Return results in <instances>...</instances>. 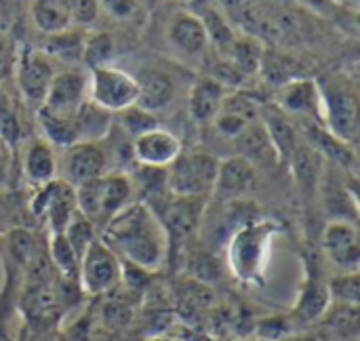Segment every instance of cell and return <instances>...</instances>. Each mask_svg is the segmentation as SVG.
<instances>
[{
	"instance_id": "obj_11",
	"label": "cell",
	"mask_w": 360,
	"mask_h": 341,
	"mask_svg": "<svg viewBox=\"0 0 360 341\" xmlns=\"http://www.w3.org/2000/svg\"><path fill=\"white\" fill-rule=\"evenodd\" d=\"M331 295L327 278L314 257H304V281L300 285L291 319L295 325H316L329 310Z\"/></svg>"
},
{
	"instance_id": "obj_18",
	"label": "cell",
	"mask_w": 360,
	"mask_h": 341,
	"mask_svg": "<svg viewBox=\"0 0 360 341\" xmlns=\"http://www.w3.org/2000/svg\"><path fill=\"white\" fill-rule=\"evenodd\" d=\"M21 173L27 184L42 188L59 177V154L40 135L30 137L21 148Z\"/></svg>"
},
{
	"instance_id": "obj_22",
	"label": "cell",
	"mask_w": 360,
	"mask_h": 341,
	"mask_svg": "<svg viewBox=\"0 0 360 341\" xmlns=\"http://www.w3.org/2000/svg\"><path fill=\"white\" fill-rule=\"evenodd\" d=\"M30 17L38 32L53 36L72 27L70 0H30Z\"/></svg>"
},
{
	"instance_id": "obj_13",
	"label": "cell",
	"mask_w": 360,
	"mask_h": 341,
	"mask_svg": "<svg viewBox=\"0 0 360 341\" xmlns=\"http://www.w3.org/2000/svg\"><path fill=\"white\" fill-rule=\"evenodd\" d=\"M86 99H89V72L82 67H70L53 76L40 108L57 116H74L76 110Z\"/></svg>"
},
{
	"instance_id": "obj_41",
	"label": "cell",
	"mask_w": 360,
	"mask_h": 341,
	"mask_svg": "<svg viewBox=\"0 0 360 341\" xmlns=\"http://www.w3.org/2000/svg\"><path fill=\"white\" fill-rule=\"evenodd\" d=\"M143 341H190L181 335H152V337H146Z\"/></svg>"
},
{
	"instance_id": "obj_4",
	"label": "cell",
	"mask_w": 360,
	"mask_h": 341,
	"mask_svg": "<svg viewBox=\"0 0 360 341\" xmlns=\"http://www.w3.org/2000/svg\"><path fill=\"white\" fill-rule=\"evenodd\" d=\"M89 99L110 114H120L139 101V80L112 63L89 70Z\"/></svg>"
},
{
	"instance_id": "obj_25",
	"label": "cell",
	"mask_w": 360,
	"mask_h": 341,
	"mask_svg": "<svg viewBox=\"0 0 360 341\" xmlns=\"http://www.w3.org/2000/svg\"><path fill=\"white\" fill-rule=\"evenodd\" d=\"M137 80H139L137 105H141L143 110L154 112V114L171 105V101L175 97V82L171 80L169 74L148 72L143 78H137Z\"/></svg>"
},
{
	"instance_id": "obj_34",
	"label": "cell",
	"mask_w": 360,
	"mask_h": 341,
	"mask_svg": "<svg viewBox=\"0 0 360 341\" xmlns=\"http://www.w3.org/2000/svg\"><path fill=\"white\" fill-rule=\"evenodd\" d=\"M198 17L202 19L205 27H207V34H209V42L215 44L221 53H228V49L232 46L236 34L234 30L230 27V23L226 21V17L215 11V8H209L205 13H198Z\"/></svg>"
},
{
	"instance_id": "obj_20",
	"label": "cell",
	"mask_w": 360,
	"mask_h": 341,
	"mask_svg": "<svg viewBox=\"0 0 360 341\" xmlns=\"http://www.w3.org/2000/svg\"><path fill=\"white\" fill-rule=\"evenodd\" d=\"M228 91L226 84H221L213 76H200L190 89V99H188V110L190 116L198 124H209L217 116Z\"/></svg>"
},
{
	"instance_id": "obj_32",
	"label": "cell",
	"mask_w": 360,
	"mask_h": 341,
	"mask_svg": "<svg viewBox=\"0 0 360 341\" xmlns=\"http://www.w3.org/2000/svg\"><path fill=\"white\" fill-rule=\"evenodd\" d=\"M116 53V42L108 32H91L84 34V44H82V63L93 70L108 65Z\"/></svg>"
},
{
	"instance_id": "obj_33",
	"label": "cell",
	"mask_w": 360,
	"mask_h": 341,
	"mask_svg": "<svg viewBox=\"0 0 360 341\" xmlns=\"http://www.w3.org/2000/svg\"><path fill=\"white\" fill-rule=\"evenodd\" d=\"M295 327L291 314H270L255 323L253 333L257 341H285L295 333Z\"/></svg>"
},
{
	"instance_id": "obj_23",
	"label": "cell",
	"mask_w": 360,
	"mask_h": 341,
	"mask_svg": "<svg viewBox=\"0 0 360 341\" xmlns=\"http://www.w3.org/2000/svg\"><path fill=\"white\" fill-rule=\"evenodd\" d=\"M323 160L325 158L314 150V146H302V143L297 146V150L289 158L291 171H293L300 188L304 190V196L319 192V186L323 181V173H325Z\"/></svg>"
},
{
	"instance_id": "obj_1",
	"label": "cell",
	"mask_w": 360,
	"mask_h": 341,
	"mask_svg": "<svg viewBox=\"0 0 360 341\" xmlns=\"http://www.w3.org/2000/svg\"><path fill=\"white\" fill-rule=\"evenodd\" d=\"M99 238L122 262L150 274L158 272L171 253L169 234L160 217L146 202H131L116 213L101 228Z\"/></svg>"
},
{
	"instance_id": "obj_14",
	"label": "cell",
	"mask_w": 360,
	"mask_h": 341,
	"mask_svg": "<svg viewBox=\"0 0 360 341\" xmlns=\"http://www.w3.org/2000/svg\"><path fill=\"white\" fill-rule=\"evenodd\" d=\"M276 108L289 118L297 116L323 124V95L321 84L312 78H291L278 86Z\"/></svg>"
},
{
	"instance_id": "obj_38",
	"label": "cell",
	"mask_w": 360,
	"mask_h": 341,
	"mask_svg": "<svg viewBox=\"0 0 360 341\" xmlns=\"http://www.w3.org/2000/svg\"><path fill=\"white\" fill-rule=\"evenodd\" d=\"M99 8L116 21H131L139 13V0H97Z\"/></svg>"
},
{
	"instance_id": "obj_10",
	"label": "cell",
	"mask_w": 360,
	"mask_h": 341,
	"mask_svg": "<svg viewBox=\"0 0 360 341\" xmlns=\"http://www.w3.org/2000/svg\"><path fill=\"white\" fill-rule=\"evenodd\" d=\"M110 173V154L101 141H78L59 156V179L78 188L95 177Z\"/></svg>"
},
{
	"instance_id": "obj_3",
	"label": "cell",
	"mask_w": 360,
	"mask_h": 341,
	"mask_svg": "<svg viewBox=\"0 0 360 341\" xmlns=\"http://www.w3.org/2000/svg\"><path fill=\"white\" fill-rule=\"evenodd\" d=\"M74 190L78 213L101 230L116 213L133 202L135 181L127 173H105Z\"/></svg>"
},
{
	"instance_id": "obj_2",
	"label": "cell",
	"mask_w": 360,
	"mask_h": 341,
	"mask_svg": "<svg viewBox=\"0 0 360 341\" xmlns=\"http://www.w3.org/2000/svg\"><path fill=\"white\" fill-rule=\"evenodd\" d=\"M283 232L276 219H257L240 226L226 245L230 274L245 287H262L272 257L274 238Z\"/></svg>"
},
{
	"instance_id": "obj_21",
	"label": "cell",
	"mask_w": 360,
	"mask_h": 341,
	"mask_svg": "<svg viewBox=\"0 0 360 341\" xmlns=\"http://www.w3.org/2000/svg\"><path fill=\"white\" fill-rule=\"evenodd\" d=\"M259 120L268 133V139L276 152V158L281 160H289L293 156V152L297 150L300 141H297V133L295 127L291 122V118L281 112L276 105H266L259 110Z\"/></svg>"
},
{
	"instance_id": "obj_16",
	"label": "cell",
	"mask_w": 360,
	"mask_h": 341,
	"mask_svg": "<svg viewBox=\"0 0 360 341\" xmlns=\"http://www.w3.org/2000/svg\"><path fill=\"white\" fill-rule=\"evenodd\" d=\"M255 181H257V167L243 156H230L219 160L211 194L215 196V200L228 205L249 194Z\"/></svg>"
},
{
	"instance_id": "obj_36",
	"label": "cell",
	"mask_w": 360,
	"mask_h": 341,
	"mask_svg": "<svg viewBox=\"0 0 360 341\" xmlns=\"http://www.w3.org/2000/svg\"><path fill=\"white\" fill-rule=\"evenodd\" d=\"M120 116V124H122V131L127 135H131V139H135L137 135L150 131V129H156L160 127L158 124V116L154 112H148L143 110L141 105H133L124 112L118 114Z\"/></svg>"
},
{
	"instance_id": "obj_26",
	"label": "cell",
	"mask_w": 360,
	"mask_h": 341,
	"mask_svg": "<svg viewBox=\"0 0 360 341\" xmlns=\"http://www.w3.org/2000/svg\"><path fill=\"white\" fill-rule=\"evenodd\" d=\"M323 333L331 341H356L359 335V306L331 304L327 314L319 321Z\"/></svg>"
},
{
	"instance_id": "obj_29",
	"label": "cell",
	"mask_w": 360,
	"mask_h": 341,
	"mask_svg": "<svg viewBox=\"0 0 360 341\" xmlns=\"http://www.w3.org/2000/svg\"><path fill=\"white\" fill-rule=\"evenodd\" d=\"M82 44L84 34L80 30H65L53 36H46V42L40 46L51 59H59L65 63H80L82 61Z\"/></svg>"
},
{
	"instance_id": "obj_9",
	"label": "cell",
	"mask_w": 360,
	"mask_h": 341,
	"mask_svg": "<svg viewBox=\"0 0 360 341\" xmlns=\"http://www.w3.org/2000/svg\"><path fill=\"white\" fill-rule=\"evenodd\" d=\"M323 95V127L340 141L354 146L359 135V99L356 93L342 86H321Z\"/></svg>"
},
{
	"instance_id": "obj_8",
	"label": "cell",
	"mask_w": 360,
	"mask_h": 341,
	"mask_svg": "<svg viewBox=\"0 0 360 341\" xmlns=\"http://www.w3.org/2000/svg\"><path fill=\"white\" fill-rule=\"evenodd\" d=\"M30 211L34 217H38L49 226L51 234H63L70 221L74 219V215L78 213L76 190L57 177L51 184L36 188L30 200Z\"/></svg>"
},
{
	"instance_id": "obj_43",
	"label": "cell",
	"mask_w": 360,
	"mask_h": 341,
	"mask_svg": "<svg viewBox=\"0 0 360 341\" xmlns=\"http://www.w3.org/2000/svg\"><path fill=\"white\" fill-rule=\"evenodd\" d=\"M200 341H221V340H217V337H211V335H207V337H202Z\"/></svg>"
},
{
	"instance_id": "obj_35",
	"label": "cell",
	"mask_w": 360,
	"mask_h": 341,
	"mask_svg": "<svg viewBox=\"0 0 360 341\" xmlns=\"http://www.w3.org/2000/svg\"><path fill=\"white\" fill-rule=\"evenodd\" d=\"M329 285V295L331 304H348V306H359L360 281L359 272H346V274H335Z\"/></svg>"
},
{
	"instance_id": "obj_24",
	"label": "cell",
	"mask_w": 360,
	"mask_h": 341,
	"mask_svg": "<svg viewBox=\"0 0 360 341\" xmlns=\"http://www.w3.org/2000/svg\"><path fill=\"white\" fill-rule=\"evenodd\" d=\"M72 118L76 124L78 141H103L110 135L114 122V114L99 108L91 99H86Z\"/></svg>"
},
{
	"instance_id": "obj_7",
	"label": "cell",
	"mask_w": 360,
	"mask_h": 341,
	"mask_svg": "<svg viewBox=\"0 0 360 341\" xmlns=\"http://www.w3.org/2000/svg\"><path fill=\"white\" fill-rule=\"evenodd\" d=\"M55 74V63L46 53H42V49L34 44H23L19 49L15 57V80L27 105L36 110L42 105Z\"/></svg>"
},
{
	"instance_id": "obj_44",
	"label": "cell",
	"mask_w": 360,
	"mask_h": 341,
	"mask_svg": "<svg viewBox=\"0 0 360 341\" xmlns=\"http://www.w3.org/2000/svg\"><path fill=\"white\" fill-rule=\"evenodd\" d=\"M329 2H333V4H340V2H346V0H329Z\"/></svg>"
},
{
	"instance_id": "obj_15",
	"label": "cell",
	"mask_w": 360,
	"mask_h": 341,
	"mask_svg": "<svg viewBox=\"0 0 360 341\" xmlns=\"http://www.w3.org/2000/svg\"><path fill=\"white\" fill-rule=\"evenodd\" d=\"M181 152V139L165 127L150 129L131 141V156L139 167L169 169Z\"/></svg>"
},
{
	"instance_id": "obj_5",
	"label": "cell",
	"mask_w": 360,
	"mask_h": 341,
	"mask_svg": "<svg viewBox=\"0 0 360 341\" xmlns=\"http://www.w3.org/2000/svg\"><path fill=\"white\" fill-rule=\"evenodd\" d=\"M219 158L209 152L179 154V158L167 169V188L171 196L205 198L211 194Z\"/></svg>"
},
{
	"instance_id": "obj_17",
	"label": "cell",
	"mask_w": 360,
	"mask_h": 341,
	"mask_svg": "<svg viewBox=\"0 0 360 341\" xmlns=\"http://www.w3.org/2000/svg\"><path fill=\"white\" fill-rule=\"evenodd\" d=\"M167 40L175 53L190 59L202 57L211 46L202 19L192 11H179L171 17L167 25Z\"/></svg>"
},
{
	"instance_id": "obj_30",
	"label": "cell",
	"mask_w": 360,
	"mask_h": 341,
	"mask_svg": "<svg viewBox=\"0 0 360 341\" xmlns=\"http://www.w3.org/2000/svg\"><path fill=\"white\" fill-rule=\"evenodd\" d=\"M49 259L55 268V272L63 281H76L78 283V266L80 259L72 245L68 243L65 234H51L49 238Z\"/></svg>"
},
{
	"instance_id": "obj_6",
	"label": "cell",
	"mask_w": 360,
	"mask_h": 341,
	"mask_svg": "<svg viewBox=\"0 0 360 341\" xmlns=\"http://www.w3.org/2000/svg\"><path fill=\"white\" fill-rule=\"evenodd\" d=\"M78 285L84 295H105L122 285V259L97 236L80 257Z\"/></svg>"
},
{
	"instance_id": "obj_37",
	"label": "cell",
	"mask_w": 360,
	"mask_h": 341,
	"mask_svg": "<svg viewBox=\"0 0 360 341\" xmlns=\"http://www.w3.org/2000/svg\"><path fill=\"white\" fill-rule=\"evenodd\" d=\"M63 234H65L68 243L72 245V249L76 251V255H78V259H80L82 253L86 251V247L97 238V228H95L86 217H82L80 213H76L74 219L70 221V226L65 228Z\"/></svg>"
},
{
	"instance_id": "obj_40",
	"label": "cell",
	"mask_w": 360,
	"mask_h": 341,
	"mask_svg": "<svg viewBox=\"0 0 360 341\" xmlns=\"http://www.w3.org/2000/svg\"><path fill=\"white\" fill-rule=\"evenodd\" d=\"M8 156L11 152L0 141V184H6V177H8Z\"/></svg>"
},
{
	"instance_id": "obj_39",
	"label": "cell",
	"mask_w": 360,
	"mask_h": 341,
	"mask_svg": "<svg viewBox=\"0 0 360 341\" xmlns=\"http://www.w3.org/2000/svg\"><path fill=\"white\" fill-rule=\"evenodd\" d=\"M70 13H72V25H91L97 21L101 8L97 0H70Z\"/></svg>"
},
{
	"instance_id": "obj_42",
	"label": "cell",
	"mask_w": 360,
	"mask_h": 341,
	"mask_svg": "<svg viewBox=\"0 0 360 341\" xmlns=\"http://www.w3.org/2000/svg\"><path fill=\"white\" fill-rule=\"evenodd\" d=\"M274 2H278V4H291V2H295V0H274Z\"/></svg>"
},
{
	"instance_id": "obj_28",
	"label": "cell",
	"mask_w": 360,
	"mask_h": 341,
	"mask_svg": "<svg viewBox=\"0 0 360 341\" xmlns=\"http://www.w3.org/2000/svg\"><path fill=\"white\" fill-rule=\"evenodd\" d=\"M236 156H243L247 160H251L255 167L259 160H268V158H276V152L268 139V133L262 124V120L249 124L236 139Z\"/></svg>"
},
{
	"instance_id": "obj_27",
	"label": "cell",
	"mask_w": 360,
	"mask_h": 341,
	"mask_svg": "<svg viewBox=\"0 0 360 341\" xmlns=\"http://www.w3.org/2000/svg\"><path fill=\"white\" fill-rule=\"evenodd\" d=\"M36 118H38L40 137L49 141L55 150H65L78 143V133H76V124L72 116H57L38 108Z\"/></svg>"
},
{
	"instance_id": "obj_19",
	"label": "cell",
	"mask_w": 360,
	"mask_h": 341,
	"mask_svg": "<svg viewBox=\"0 0 360 341\" xmlns=\"http://www.w3.org/2000/svg\"><path fill=\"white\" fill-rule=\"evenodd\" d=\"M262 105L253 101L245 93H228L217 116L213 118V127L219 135L236 139L249 124L259 120Z\"/></svg>"
},
{
	"instance_id": "obj_31",
	"label": "cell",
	"mask_w": 360,
	"mask_h": 341,
	"mask_svg": "<svg viewBox=\"0 0 360 341\" xmlns=\"http://www.w3.org/2000/svg\"><path fill=\"white\" fill-rule=\"evenodd\" d=\"M226 55L230 57V63L234 65V70L245 76V74L259 72L264 51H262V44L255 38H238L236 36Z\"/></svg>"
},
{
	"instance_id": "obj_12",
	"label": "cell",
	"mask_w": 360,
	"mask_h": 341,
	"mask_svg": "<svg viewBox=\"0 0 360 341\" xmlns=\"http://www.w3.org/2000/svg\"><path fill=\"white\" fill-rule=\"evenodd\" d=\"M323 253L325 259L338 274L359 272L360 240L356 221L331 219L323 230Z\"/></svg>"
}]
</instances>
